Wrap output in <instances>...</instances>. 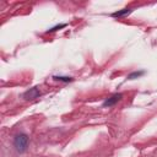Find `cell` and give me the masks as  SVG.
<instances>
[{"label": "cell", "instance_id": "cell-6", "mask_svg": "<svg viewBox=\"0 0 157 157\" xmlns=\"http://www.w3.org/2000/svg\"><path fill=\"white\" fill-rule=\"evenodd\" d=\"M53 78L55 81H60V82H71L74 78L70 76H53Z\"/></svg>", "mask_w": 157, "mask_h": 157}, {"label": "cell", "instance_id": "cell-3", "mask_svg": "<svg viewBox=\"0 0 157 157\" xmlns=\"http://www.w3.org/2000/svg\"><path fill=\"white\" fill-rule=\"evenodd\" d=\"M121 97H123L121 93H114L113 96H110L109 98H107V99L103 102V107L107 108V107H112V105H114L115 103H118V102L121 99Z\"/></svg>", "mask_w": 157, "mask_h": 157}, {"label": "cell", "instance_id": "cell-1", "mask_svg": "<svg viewBox=\"0 0 157 157\" xmlns=\"http://www.w3.org/2000/svg\"><path fill=\"white\" fill-rule=\"evenodd\" d=\"M13 146H15L17 152L23 153L27 150V146H28V136L26 134L16 135L15 139H13Z\"/></svg>", "mask_w": 157, "mask_h": 157}, {"label": "cell", "instance_id": "cell-2", "mask_svg": "<svg viewBox=\"0 0 157 157\" xmlns=\"http://www.w3.org/2000/svg\"><path fill=\"white\" fill-rule=\"evenodd\" d=\"M39 96H40V91H39L38 87H32V88L27 90V91L23 93V98L27 99V101H29V99H36V98H38Z\"/></svg>", "mask_w": 157, "mask_h": 157}, {"label": "cell", "instance_id": "cell-7", "mask_svg": "<svg viewBox=\"0 0 157 157\" xmlns=\"http://www.w3.org/2000/svg\"><path fill=\"white\" fill-rule=\"evenodd\" d=\"M64 27H66V23H61V25H56V26H54V27H52L49 31H47V33H50V32H55V31H58V29H61V28H64Z\"/></svg>", "mask_w": 157, "mask_h": 157}, {"label": "cell", "instance_id": "cell-4", "mask_svg": "<svg viewBox=\"0 0 157 157\" xmlns=\"http://www.w3.org/2000/svg\"><path fill=\"white\" fill-rule=\"evenodd\" d=\"M131 11H132L131 9H129V7H124V9H121V10H118V11L113 12V13H112V17H123V16L129 15Z\"/></svg>", "mask_w": 157, "mask_h": 157}, {"label": "cell", "instance_id": "cell-5", "mask_svg": "<svg viewBox=\"0 0 157 157\" xmlns=\"http://www.w3.org/2000/svg\"><path fill=\"white\" fill-rule=\"evenodd\" d=\"M144 74H145L144 70H141V71H134V72H131V74L128 75V80H135V78H139V77H141Z\"/></svg>", "mask_w": 157, "mask_h": 157}]
</instances>
